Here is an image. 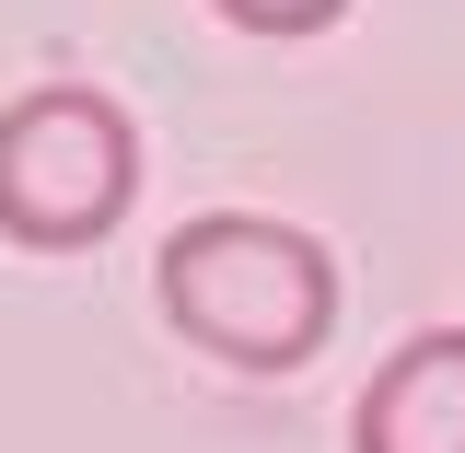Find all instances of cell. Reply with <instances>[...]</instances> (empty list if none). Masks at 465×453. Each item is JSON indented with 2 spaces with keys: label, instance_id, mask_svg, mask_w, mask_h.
I'll return each mask as SVG.
<instances>
[{
  "label": "cell",
  "instance_id": "obj_1",
  "mask_svg": "<svg viewBox=\"0 0 465 453\" xmlns=\"http://www.w3.org/2000/svg\"><path fill=\"white\" fill-rule=\"evenodd\" d=\"M152 302L186 349H210L232 372H302L338 326V256L268 210H198L163 232Z\"/></svg>",
  "mask_w": 465,
  "mask_h": 453
},
{
  "label": "cell",
  "instance_id": "obj_2",
  "mask_svg": "<svg viewBox=\"0 0 465 453\" xmlns=\"http://www.w3.org/2000/svg\"><path fill=\"white\" fill-rule=\"evenodd\" d=\"M140 198V128L94 82H35L0 105V232L24 256H94Z\"/></svg>",
  "mask_w": 465,
  "mask_h": 453
},
{
  "label": "cell",
  "instance_id": "obj_3",
  "mask_svg": "<svg viewBox=\"0 0 465 453\" xmlns=\"http://www.w3.org/2000/svg\"><path fill=\"white\" fill-rule=\"evenodd\" d=\"M349 453H465V326H419L372 360Z\"/></svg>",
  "mask_w": 465,
  "mask_h": 453
},
{
  "label": "cell",
  "instance_id": "obj_4",
  "mask_svg": "<svg viewBox=\"0 0 465 453\" xmlns=\"http://www.w3.org/2000/svg\"><path fill=\"white\" fill-rule=\"evenodd\" d=\"M222 24H244V35H326L349 0H210Z\"/></svg>",
  "mask_w": 465,
  "mask_h": 453
}]
</instances>
